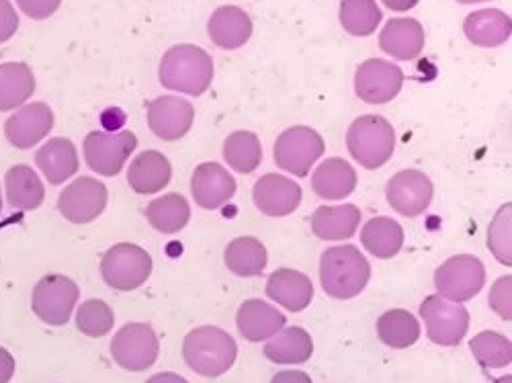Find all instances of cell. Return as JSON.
Wrapping results in <instances>:
<instances>
[{"mask_svg": "<svg viewBox=\"0 0 512 383\" xmlns=\"http://www.w3.org/2000/svg\"><path fill=\"white\" fill-rule=\"evenodd\" d=\"M371 267L357 246H332L320 259L322 289L334 300H353L369 283Z\"/></svg>", "mask_w": 512, "mask_h": 383, "instance_id": "obj_1", "label": "cell"}, {"mask_svg": "<svg viewBox=\"0 0 512 383\" xmlns=\"http://www.w3.org/2000/svg\"><path fill=\"white\" fill-rule=\"evenodd\" d=\"M158 76L164 89L199 97L213 80V62L211 56L197 46H175L162 56Z\"/></svg>", "mask_w": 512, "mask_h": 383, "instance_id": "obj_2", "label": "cell"}, {"mask_svg": "<svg viewBox=\"0 0 512 383\" xmlns=\"http://www.w3.org/2000/svg\"><path fill=\"white\" fill-rule=\"evenodd\" d=\"M183 357L189 369L203 377L224 375L238 357L236 340L218 326H201L185 336Z\"/></svg>", "mask_w": 512, "mask_h": 383, "instance_id": "obj_3", "label": "cell"}, {"mask_svg": "<svg viewBox=\"0 0 512 383\" xmlns=\"http://www.w3.org/2000/svg\"><path fill=\"white\" fill-rule=\"evenodd\" d=\"M347 148L363 168L375 170L392 158L396 150V132L386 117L363 115L349 127Z\"/></svg>", "mask_w": 512, "mask_h": 383, "instance_id": "obj_4", "label": "cell"}, {"mask_svg": "<svg viewBox=\"0 0 512 383\" xmlns=\"http://www.w3.org/2000/svg\"><path fill=\"white\" fill-rule=\"evenodd\" d=\"M103 281L115 291H134L152 275V257L136 244H115L103 254Z\"/></svg>", "mask_w": 512, "mask_h": 383, "instance_id": "obj_5", "label": "cell"}, {"mask_svg": "<svg viewBox=\"0 0 512 383\" xmlns=\"http://www.w3.org/2000/svg\"><path fill=\"white\" fill-rule=\"evenodd\" d=\"M486 285V267L472 254H457L435 273V287L447 302L461 304L476 297Z\"/></svg>", "mask_w": 512, "mask_h": 383, "instance_id": "obj_6", "label": "cell"}, {"mask_svg": "<svg viewBox=\"0 0 512 383\" xmlns=\"http://www.w3.org/2000/svg\"><path fill=\"white\" fill-rule=\"evenodd\" d=\"M326 144L322 136L306 125L285 130L275 142V162L279 168L295 177H308L310 168L324 156Z\"/></svg>", "mask_w": 512, "mask_h": 383, "instance_id": "obj_7", "label": "cell"}, {"mask_svg": "<svg viewBox=\"0 0 512 383\" xmlns=\"http://www.w3.org/2000/svg\"><path fill=\"white\" fill-rule=\"evenodd\" d=\"M78 285L66 275H46L35 287L31 297L33 314L50 326H64L76 304H78Z\"/></svg>", "mask_w": 512, "mask_h": 383, "instance_id": "obj_8", "label": "cell"}, {"mask_svg": "<svg viewBox=\"0 0 512 383\" xmlns=\"http://www.w3.org/2000/svg\"><path fill=\"white\" fill-rule=\"evenodd\" d=\"M160 353V340L150 324L132 322L123 326L111 340V355L125 371L150 369Z\"/></svg>", "mask_w": 512, "mask_h": 383, "instance_id": "obj_9", "label": "cell"}, {"mask_svg": "<svg viewBox=\"0 0 512 383\" xmlns=\"http://www.w3.org/2000/svg\"><path fill=\"white\" fill-rule=\"evenodd\" d=\"M420 316L426 324V334L435 345L457 347L469 328V312L441 295H429L420 306Z\"/></svg>", "mask_w": 512, "mask_h": 383, "instance_id": "obj_10", "label": "cell"}, {"mask_svg": "<svg viewBox=\"0 0 512 383\" xmlns=\"http://www.w3.org/2000/svg\"><path fill=\"white\" fill-rule=\"evenodd\" d=\"M138 148V138L134 132L105 134L93 132L84 140V160L101 177H115L121 173L127 158Z\"/></svg>", "mask_w": 512, "mask_h": 383, "instance_id": "obj_11", "label": "cell"}, {"mask_svg": "<svg viewBox=\"0 0 512 383\" xmlns=\"http://www.w3.org/2000/svg\"><path fill=\"white\" fill-rule=\"evenodd\" d=\"M404 87V72L386 60L371 58L357 68L355 93L369 105H386L394 101Z\"/></svg>", "mask_w": 512, "mask_h": 383, "instance_id": "obj_12", "label": "cell"}, {"mask_svg": "<svg viewBox=\"0 0 512 383\" xmlns=\"http://www.w3.org/2000/svg\"><path fill=\"white\" fill-rule=\"evenodd\" d=\"M107 187L91 177H78L58 197L60 214L72 224H91L107 207Z\"/></svg>", "mask_w": 512, "mask_h": 383, "instance_id": "obj_13", "label": "cell"}, {"mask_svg": "<svg viewBox=\"0 0 512 383\" xmlns=\"http://www.w3.org/2000/svg\"><path fill=\"white\" fill-rule=\"evenodd\" d=\"M433 181L420 170H400L386 187V197L392 209L404 218H416L429 209L433 201Z\"/></svg>", "mask_w": 512, "mask_h": 383, "instance_id": "obj_14", "label": "cell"}, {"mask_svg": "<svg viewBox=\"0 0 512 383\" xmlns=\"http://www.w3.org/2000/svg\"><path fill=\"white\" fill-rule=\"evenodd\" d=\"M195 121V109L179 97H158L148 105V125L156 138L175 142L189 134Z\"/></svg>", "mask_w": 512, "mask_h": 383, "instance_id": "obj_15", "label": "cell"}, {"mask_svg": "<svg viewBox=\"0 0 512 383\" xmlns=\"http://www.w3.org/2000/svg\"><path fill=\"white\" fill-rule=\"evenodd\" d=\"M54 113L46 103H29L21 107L5 123L7 140L19 148L29 150L52 132Z\"/></svg>", "mask_w": 512, "mask_h": 383, "instance_id": "obj_16", "label": "cell"}, {"mask_svg": "<svg viewBox=\"0 0 512 383\" xmlns=\"http://www.w3.org/2000/svg\"><path fill=\"white\" fill-rule=\"evenodd\" d=\"M254 205L271 218H285L300 207L302 187L281 175H265L252 189Z\"/></svg>", "mask_w": 512, "mask_h": 383, "instance_id": "obj_17", "label": "cell"}, {"mask_svg": "<svg viewBox=\"0 0 512 383\" xmlns=\"http://www.w3.org/2000/svg\"><path fill=\"white\" fill-rule=\"evenodd\" d=\"M193 199L203 209H220L236 195V181L218 162L199 164L191 179Z\"/></svg>", "mask_w": 512, "mask_h": 383, "instance_id": "obj_18", "label": "cell"}, {"mask_svg": "<svg viewBox=\"0 0 512 383\" xmlns=\"http://www.w3.org/2000/svg\"><path fill=\"white\" fill-rule=\"evenodd\" d=\"M285 316L263 300H246L236 314V326L248 343H261L283 330Z\"/></svg>", "mask_w": 512, "mask_h": 383, "instance_id": "obj_19", "label": "cell"}, {"mask_svg": "<svg viewBox=\"0 0 512 383\" xmlns=\"http://www.w3.org/2000/svg\"><path fill=\"white\" fill-rule=\"evenodd\" d=\"M267 295L289 312H302L312 304L314 285L308 275L293 269H277L267 281Z\"/></svg>", "mask_w": 512, "mask_h": 383, "instance_id": "obj_20", "label": "cell"}, {"mask_svg": "<svg viewBox=\"0 0 512 383\" xmlns=\"http://www.w3.org/2000/svg\"><path fill=\"white\" fill-rule=\"evenodd\" d=\"M379 48L396 60H414L424 48V29L416 19H392L379 33Z\"/></svg>", "mask_w": 512, "mask_h": 383, "instance_id": "obj_21", "label": "cell"}, {"mask_svg": "<svg viewBox=\"0 0 512 383\" xmlns=\"http://www.w3.org/2000/svg\"><path fill=\"white\" fill-rule=\"evenodd\" d=\"M207 33L218 48L238 50L252 35V21L240 7H220L209 17Z\"/></svg>", "mask_w": 512, "mask_h": 383, "instance_id": "obj_22", "label": "cell"}, {"mask_svg": "<svg viewBox=\"0 0 512 383\" xmlns=\"http://www.w3.org/2000/svg\"><path fill=\"white\" fill-rule=\"evenodd\" d=\"M170 177H173V166L164 154L156 150L142 152L127 168V183L140 195L162 191L170 183Z\"/></svg>", "mask_w": 512, "mask_h": 383, "instance_id": "obj_23", "label": "cell"}, {"mask_svg": "<svg viewBox=\"0 0 512 383\" xmlns=\"http://www.w3.org/2000/svg\"><path fill=\"white\" fill-rule=\"evenodd\" d=\"M35 162L52 185H62L80 168L76 146L68 138H54L46 142L35 154Z\"/></svg>", "mask_w": 512, "mask_h": 383, "instance_id": "obj_24", "label": "cell"}, {"mask_svg": "<svg viewBox=\"0 0 512 383\" xmlns=\"http://www.w3.org/2000/svg\"><path fill=\"white\" fill-rule=\"evenodd\" d=\"M312 189L322 199H345L357 189L355 168L343 158H328L312 175Z\"/></svg>", "mask_w": 512, "mask_h": 383, "instance_id": "obj_25", "label": "cell"}, {"mask_svg": "<svg viewBox=\"0 0 512 383\" xmlns=\"http://www.w3.org/2000/svg\"><path fill=\"white\" fill-rule=\"evenodd\" d=\"M359 224L361 211L351 203L340 207H318L312 216V232L326 242L353 238Z\"/></svg>", "mask_w": 512, "mask_h": 383, "instance_id": "obj_26", "label": "cell"}, {"mask_svg": "<svg viewBox=\"0 0 512 383\" xmlns=\"http://www.w3.org/2000/svg\"><path fill=\"white\" fill-rule=\"evenodd\" d=\"M465 37L480 48H498L510 39L512 23L510 17L498 9L472 13L463 23Z\"/></svg>", "mask_w": 512, "mask_h": 383, "instance_id": "obj_27", "label": "cell"}, {"mask_svg": "<svg viewBox=\"0 0 512 383\" xmlns=\"http://www.w3.org/2000/svg\"><path fill=\"white\" fill-rule=\"evenodd\" d=\"M312 353L314 340L300 326L285 328L265 345V357L279 365H302L312 357Z\"/></svg>", "mask_w": 512, "mask_h": 383, "instance_id": "obj_28", "label": "cell"}, {"mask_svg": "<svg viewBox=\"0 0 512 383\" xmlns=\"http://www.w3.org/2000/svg\"><path fill=\"white\" fill-rule=\"evenodd\" d=\"M226 267L238 277H259L269 263L267 248L261 240L242 236L232 240L224 252Z\"/></svg>", "mask_w": 512, "mask_h": 383, "instance_id": "obj_29", "label": "cell"}, {"mask_svg": "<svg viewBox=\"0 0 512 383\" xmlns=\"http://www.w3.org/2000/svg\"><path fill=\"white\" fill-rule=\"evenodd\" d=\"M35 91L33 70L23 62L0 64V111L23 107Z\"/></svg>", "mask_w": 512, "mask_h": 383, "instance_id": "obj_30", "label": "cell"}, {"mask_svg": "<svg viewBox=\"0 0 512 383\" xmlns=\"http://www.w3.org/2000/svg\"><path fill=\"white\" fill-rule=\"evenodd\" d=\"M361 242L375 259H394L404 246V230L392 218H373L363 226Z\"/></svg>", "mask_w": 512, "mask_h": 383, "instance_id": "obj_31", "label": "cell"}, {"mask_svg": "<svg viewBox=\"0 0 512 383\" xmlns=\"http://www.w3.org/2000/svg\"><path fill=\"white\" fill-rule=\"evenodd\" d=\"M5 185H7L9 203L15 209L33 211L41 203H44V197H46L44 183H41V179L37 177L35 170L25 166V164L13 166L9 170L7 177H5Z\"/></svg>", "mask_w": 512, "mask_h": 383, "instance_id": "obj_32", "label": "cell"}, {"mask_svg": "<svg viewBox=\"0 0 512 383\" xmlns=\"http://www.w3.org/2000/svg\"><path fill=\"white\" fill-rule=\"evenodd\" d=\"M146 218L162 234H177L191 220V205L179 193H168L146 207Z\"/></svg>", "mask_w": 512, "mask_h": 383, "instance_id": "obj_33", "label": "cell"}, {"mask_svg": "<svg viewBox=\"0 0 512 383\" xmlns=\"http://www.w3.org/2000/svg\"><path fill=\"white\" fill-rule=\"evenodd\" d=\"M377 334L383 345L408 349L420 338V324L406 310H390L377 320Z\"/></svg>", "mask_w": 512, "mask_h": 383, "instance_id": "obj_34", "label": "cell"}, {"mask_svg": "<svg viewBox=\"0 0 512 383\" xmlns=\"http://www.w3.org/2000/svg\"><path fill=\"white\" fill-rule=\"evenodd\" d=\"M224 158L236 173L250 175L263 160L261 140L252 132H234L226 138Z\"/></svg>", "mask_w": 512, "mask_h": 383, "instance_id": "obj_35", "label": "cell"}, {"mask_svg": "<svg viewBox=\"0 0 512 383\" xmlns=\"http://www.w3.org/2000/svg\"><path fill=\"white\" fill-rule=\"evenodd\" d=\"M338 17L345 31L355 37L371 35L381 23V11L375 0H343Z\"/></svg>", "mask_w": 512, "mask_h": 383, "instance_id": "obj_36", "label": "cell"}, {"mask_svg": "<svg viewBox=\"0 0 512 383\" xmlns=\"http://www.w3.org/2000/svg\"><path fill=\"white\" fill-rule=\"evenodd\" d=\"M469 349L484 369H502L512 363V343L492 330L476 334L469 340Z\"/></svg>", "mask_w": 512, "mask_h": 383, "instance_id": "obj_37", "label": "cell"}, {"mask_svg": "<svg viewBox=\"0 0 512 383\" xmlns=\"http://www.w3.org/2000/svg\"><path fill=\"white\" fill-rule=\"evenodd\" d=\"M115 324V314L103 300H89L78 308L76 328L91 338H101L111 332Z\"/></svg>", "mask_w": 512, "mask_h": 383, "instance_id": "obj_38", "label": "cell"}, {"mask_svg": "<svg viewBox=\"0 0 512 383\" xmlns=\"http://www.w3.org/2000/svg\"><path fill=\"white\" fill-rule=\"evenodd\" d=\"M510 242H512V205L506 203L498 209L496 218L488 226V246L494 257L506 267H512Z\"/></svg>", "mask_w": 512, "mask_h": 383, "instance_id": "obj_39", "label": "cell"}, {"mask_svg": "<svg viewBox=\"0 0 512 383\" xmlns=\"http://www.w3.org/2000/svg\"><path fill=\"white\" fill-rule=\"evenodd\" d=\"M510 291H512V277H502L494 283L492 291H490V306L492 310L504 318L510 320L512 318V302H510Z\"/></svg>", "mask_w": 512, "mask_h": 383, "instance_id": "obj_40", "label": "cell"}, {"mask_svg": "<svg viewBox=\"0 0 512 383\" xmlns=\"http://www.w3.org/2000/svg\"><path fill=\"white\" fill-rule=\"evenodd\" d=\"M17 5L29 19L39 21L52 17L60 9L62 0H17Z\"/></svg>", "mask_w": 512, "mask_h": 383, "instance_id": "obj_41", "label": "cell"}, {"mask_svg": "<svg viewBox=\"0 0 512 383\" xmlns=\"http://www.w3.org/2000/svg\"><path fill=\"white\" fill-rule=\"evenodd\" d=\"M19 29V15L15 13L11 0H0V44L9 41Z\"/></svg>", "mask_w": 512, "mask_h": 383, "instance_id": "obj_42", "label": "cell"}, {"mask_svg": "<svg viewBox=\"0 0 512 383\" xmlns=\"http://www.w3.org/2000/svg\"><path fill=\"white\" fill-rule=\"evenodd\" d=\"M13 375H15V357L5 347H0V383H9Z\"/></svg>", "mask_w": 512, "mask_h": 383, "instance_id": "obj_43", "label": "cell"}, {"mask_svg": "<svg viewBox=\"0 0 512 383\" xmlns=\"http://www.w3.org/2000/svg\"><path fill=\"white\" fill-rule=\"evenodd\" d=\"M271 383H312V377L304 371H281L271 379Z\"/></svg>", "mask_w": 512, "mask_h": 383, "instance_id": "obj_44", "label": "cell"}, {"mask_svg": "<svg viewBox=\"0 0 512 383\" xmlns=\"http://www.w3.org/2000/svg\"><path fill=\"white\" fill-rule=\"evenodd\" d=\"M381 3L394 13H406V11L414 9L420 0H381Z\"/></svg>", "mask_w": 512, "mask_h": 383, "instance_id": "obj_45", "label": "cell"}, {"mask_svg": "<svg viewBox=\"0 0 512 383\" xmlns=\"http://www.w3.org/2000/svg\"><path fill=\"white\" fill-rule=\"evenodd\" d=\"M146 383H189V381L177 373H158L150 377Z\"/></svg>", "mask_w": 512, "mask_h": 383, "instance_id": "obj_46", "label": "cell"}, {"mask_svg": "<svg viewBox=\"0 0 512 383\" xmlns=\"http://www.w3.org/2000/svg\"><path fill=\"white\" fill-rule=\"evenodd\" d=\"M463 5H474V3H486V0H459Z\"/></svg>", "mask_w": 512, "mask_h": 383, "instance_id": "obj_47", "label": "cell"}, {"mask_svg": "<svg viewBox=\"0 0 512 383\" xmlns=\"http://www.w3.org/2000/svg\"><path fill=\"white\" fill-rule=\"evenodd\" d=\"M494 383H512V377H510V375H506V377H500V379H496Z\"/></svg>", "mask_w": 512, "mask_h": 383, "instance_id": "obj_48", "label": "cell"}, {"mask_svg": "<svg viewBox=\"0 0 512 383\" xmlns=\"http://www.w3.org/2000/svg\"><path fill=\"white\" fill-rule=\"evenodd\" d=\"M0 211H3V197H0Z\"/></svg>", "mask_w": 512, "mask_h": 383, "instance_id": "obj_49", "label": "cell"}]
</instances>
